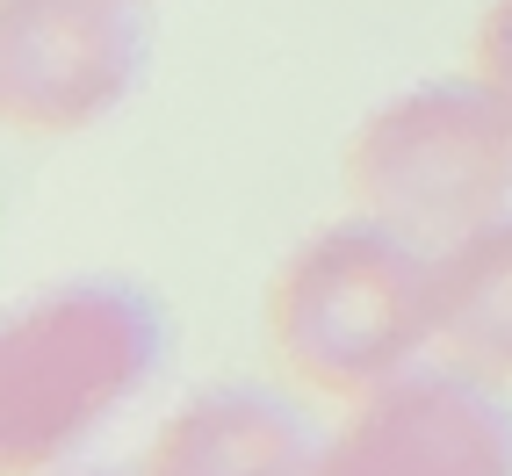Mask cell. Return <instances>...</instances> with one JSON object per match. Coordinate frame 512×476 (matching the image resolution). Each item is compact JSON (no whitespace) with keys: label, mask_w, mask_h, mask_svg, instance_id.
<instances>
[{"label":"cell","mask_w":512,"mask_h":476,"mask_svg":"<svg viewBox=\"0 0 512 476\" xmlns=\"http://www.w3.org/2000/svg\"><path fill=\"white\" fill-rule=\"evenodd\" d=\"M267 354L339 404L383 390L433 354V246L368 210L311 231L267 282Z\"/></svg>","instance_id":"cell-1"},{"label":"cell","mask_w":512,"mask_h":476,"mask_svg":"<svg viewBox=\"0 0 512 476\" xmlns=\"http://www.w3.org/2000/svg\"><path fill=\"white\" fill-rule=\"evenodd\" d=\"M166 361L159 296L123 275L51 282L0 339V455L8 476H44L138 397Z\"/></svg>","instance_id":"cell-2"},{"label":"cell","mask_w":512,"mask_h":476,"mask_svg":"<svg viewBox=\"0 0 512 476\" xmlns=\"http://www.w3.org/2000/svg\"><path fill=\"white\" fill-rule=\"evenodd\" d=\"M339 174L354 210L448 246L512 210V109L476 73L419 80L354 123Z\"/></svg>","instance_id":"cell-3"},{"label":"cell","mask_w":512,"mask_h":476,"mask_svg":"<svg viewBox=\"0 0 512 476\" xmlns=\"http://www.w3.org/2000/svg\"><path fill=\"white\" fill-rule=\"evenodd\" d=\"M318 476H512L505 383L448 354L412 361L383 390L354 397Z\"/></svg>","instance_id":"cell-4"},{"label":"cell","mask_w":512,"mask_h":476,"mask_svg":"<svg viewBox=\"0 0 512 476\" xmlns=\"http://www.w3.org/2000/svg\"><path fill=\"white\" fill-rule=\"evenodd\" d=\"M138 0H8L0 15V94L8 123L37 138H80L116 116L145 80Z\"/></svg>","instance_id":"cell-5"},{"label":"cell","mask_w":512,"mask_h":476,"mask_svg":"<svg viewBox=\"0 0 512 476\" xmlns=\"http://www.w3.org/2000/svg\"><path fill=\"white\" fill-rule=\"evenodd\" d=\"M325 433L260 383L195 390L145 448V476H318Z\"/></svg>","instance_id":"cell-6"},{"label":"cell","mask_w":512,"mask_h":476,"mask_svg":"<svg viewBox=\"0 0 512 476\" xmlns=\"http://www.w3.org/2000/svg\"><path fill=\"white\" fill-rule=\"evenodd\" d=\"M433 354L512 383V210L433 246Z\"/></svg>","instance_id":"cell-7"},{"label":"cell","mask_w":512,"mask_h":476,"mask_svg":"<svg viewBox=\"0 0 512 476\" xmlns=\"http://www.w3.org/2000/svg\"><path fill=\"white\" fill-rule=\"evenodd\" d=\"M476 80L512 109V0H491L476 22Z\"/></svg>","instance_id":"cell-8"},{"label":"cell","mask_w":512,"mask_h":476,"mask_svg":"<svg viewBox=\"0 0 512 476\" xmlns=\"http://www.w3.org/2000/svg\"><path fill=\"white\" fill-rule=\"evenodd\" d=\"M80 476H145V469H80Z\"/></svg>","instance_id":"cell-9"}]
</instances>
